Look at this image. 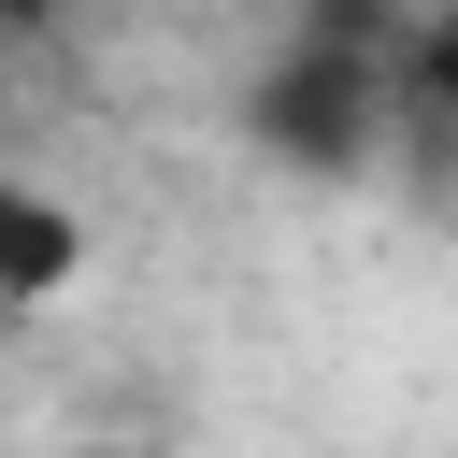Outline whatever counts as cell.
I'll return each mask as SVG.
<instances>
[{"instance_id":"6da1fadb","label":"cell","mask_w":458,"mask_h":458,"mask_svg":"<svg viewBox=\"0 0 458 458\" xmlns=\"http://www.w3.org/2000/svg\"><path fill=\"white\" fill-rule=\"evenodd\" d=\"M243 129H258L286 172H358L372 129H386V43H344V29L286 43V57L243 86Z\"/></svg>"},{"instance_id":"7a4b0ae2","label":"cell","mask_w":458,"mask_h":458,"mask_svg":"<svg viewBox=\"0 0 458 458\" xmlns=\"http://www.w3.org/2000/svg\"><path fill=\"white\" fill-rule=\"evenodd\" d=\"M86 272V229H72V200H43V186H0V301H57Z\"/></svg>"},{"instance_id":"3957f363","label":"cell","mask_w":458,"mask_h":458,"mask_svg":"<svg viewBox=\"0 0 458 458\" xmlns=\"http://www.w3.org/2000/svg\"><path fill=\"white\" fill-rule=\"evenodd\" d=\"M386 100H429V114H458V0H444V14H429V29L386 57Z\"/></svg>"},{"instance_id":"277c9868","label":"cell","mask_w":458,"mask_h":458,"mask_svg":"<svg viewBox=\"0 0 458 458\" xmlns=\"http://www.w3.org/2000/svg\"><path fill=\"white\" fill-rule=\"evenodd\" d=\"M29 14H57V0H0V29H29Z\"/></svg>"}]
</instances>
